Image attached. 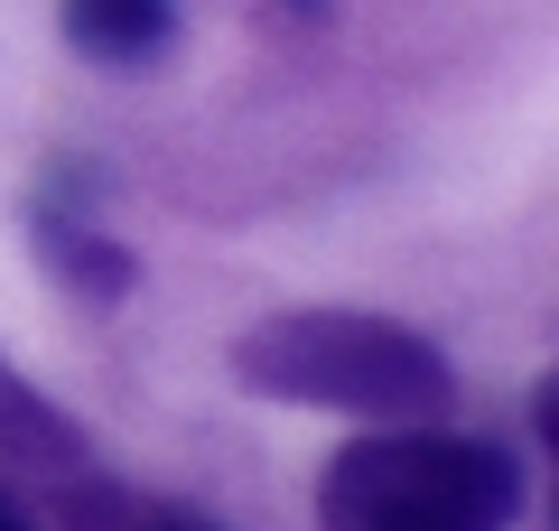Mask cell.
Listing matches in <instances>:
<instances>
[{
	"label": "cell",
	"instance_id": "3957f363",
	"mask_svg": "<svg viewBox=\"0 0 559 531\" xmlns=\"http://www.w3.org/2000/svg\"><path fill=\"white\" fill-rule=\"evenodd\" d=\"M94 197H103V177L94 168H47L38 187H28V243H38V261L66 280V290H84V298H121L131 290V252H121L112 234H94Z\"/></svg>",
	"mask_w": 559,
	"mask_h": 531
},
{
	"label": "cell",
	"instance_id": "6da1fadb",
	"mask_svg": "<svg viewBox=\"0 0 559 531\" xmlns=\"http://www.w3.org/2000/svg\"><path fill=\"white\" fill-rule=\"evenodd\" d=\"M234 382L299 411H355V420H448L457 374L419 327L373 308H289L234 335Z\"/></svg>",
	"mask_w": 559,
	"mask_h": 531
},
{
	"label": "cell",
	"instance_id": "ba28073f",
	"mask_svg": "<svg viewBox=\"0 0 559 531\" xmlns=\"http://www.w3.org/2000/svg\"><path fill=\"white\" fill-rule=\"evenodd\" d=\"M289 10H326V0H289Z\"/></svg>",
	"mask_w": 559,
	"mask_h": 531
},
{
	"label": "cell",
	"instance_id": "8992f818",
	"mask_svg": "<svg viewBox=\"0 0 559 531\" xmlns=\"http://www.w3.org/2000/svg\"><path fill=\"white\" fill-rule=\"evenodd\" d=\"M112 531H224V522H215V512H197V504H121Z\"/></svg>",
	"mask_w": 559,
	"mask_h": 531
},
{
	"label": "cell",
	"instance_id": "277c9868",
	"mask_svg": "<svg viewBox=\"0 0 559 531\" xmlns=\"http://www.w3.org/2000/svg\"><path fill=\"white\" fill-rule=\"evenodd\" d=\"M0 457L28 467V475H47V485H84V475H94L84 429H75V420H66L28 374H10V364H0Z\"/></svg>",
	"mask_w": 559,
	"mask_h": 531
},
{
	"label": "cell",
	"instance_id": "5b68a950",
	"mask_svg": "<svg viewBox=\"0 0 559 531\" xmlns=\"http://www.w3.org/2000/svg\"><path fill=\"white\" fill-rule=\"evenodd\" d=\"M66 47L94 66H150L178 38V0H66Z\"/></svg>",
	"mask_w": 559,
	"mask_h": 531
},
{
	"label": "cell",
	"instance_id": "7a4b0ae2",
	"mask_svg": "<svg viewBox=\"0 0 559 531\" xmlns=\"http://www.w3.org/2000/svg\"><path fill=\"white\" fill-rule=\"evenodd\" d=\"M513 448L448 420H382L318 475V531H513Z\"/></svg>",
	"mask_w": 559,
	"mask_h": 531
},
{
	"label": "cell",
	"instance_id": "52a82bcc",
	"mask_svg": "<svg viewBox=\"0 0 559 531\" xmlns=\"http://www.w3.org/2000/svg\"><path fill=\"white\" fill-rule=\"evenodd\" d=\"M0 531H38V522H28V504H20L10 485H0Z\"/></svg>",
	"mask_w": 559,
	"mask_h": 531
}]
</instances>
